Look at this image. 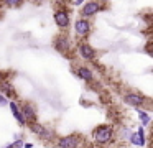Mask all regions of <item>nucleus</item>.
I'll list each match as a JSON object with an SVG mask.
<instances>
[{
  "label": "nucleus",
  "instance_id": "obj_2",
  "mask_svg": "<svg viewBox=\"0 0 153 148\" xmlns=\"http://www.w3.org/2000/svg\"><path fill=\"white\" fill-rule=\"evenodd\" d=\"M91 30H92V26H91V22L89 18H77L76 22H74V33H76L79 38H86V36H89Z\"/></svg>",
  "mask_w": 153,
  "mask_h": 148
},
{
  "label": "nucleus",
  "instance_id": "obj_12",
  "mask_svg": "<svg viewBox=\"0 0 153 148\" xmlns=\"http://www.w3.org/2000/svg\"><path fill=\"white\" fill-rule=\"evenodd\" d=\"M77 76H79L81 79H82V81H92L94 79V76H92V71H91V69H87L86 66H81L79 69H77Z\"/></svg>",
  "mask_w": 153,
  "mask_h": 148
},
{
  "label": "nucleus",
  "instance_id": "obj_3",
  "mask_svg": "<svg viewBox=\"0 0 153 148\" xmlns=\"http://www.w3.org/2000/svg\"><path fill=\"white\" fill-rule=\"evenodd\" d=\"M100 3L97 2V0H89V2H86L84 3V7H82V10H81V16L82 18H91V16H94V15H97V13L100 12Z\"/></svg>",
  "mask_w": 153,
  "mask_h": 148
},
{
  "label": "nucleus",
  "instance_id": "obj_1",
  "mask_svg": "<svg viewBox=\"0 0 153 148\" xmlns=\"http://www.w3.org/2000/svg\"><path fill=\"white\" fill-rule=\"evenodd\" d=\"M92 138L96 143L99 145H105V143H110L114 138V128L110 125L104 123V125H99V127L94 128L92 132Z\"/></svg>",
  "mask_w": 153,
  "mask_h": 148
},
{
  "label": "nucleus",
  "instance_id": "obj_21",
  "mask_svg": "<svg viewBox=\"0 0 153 148\" xmlns=\"http://www.w3.org/2000/svg\"><path fill=\"white\" fill-rule=\"evenodd\" d=\"M25 148H33V143H23Z\"/></svg>",
  "mask_w": 153,
  "mask_h": 148
},
{
  "label": "nucleus",
  "instance_id": "obj_8",
  "mask_svg": "<svg viewBox=\"0 0 153 148\" xmlns=\"http://www.w3.org/2000/svg\"><path fill=\"white\" fill-rule=\"evenodd\" d=\"M123 100H125L127 105H130V107H140V105H143V102H145V97L140 94H135V92H128V94H125V97H123Z\"/></svg>",
  "mask_w": 153,
  "mask_h": 148
},
{
  "label": "nucleus",
  "instance_id": "obj_9",
  "mask_svg": "<svg viewBox=\"0 0 153 148\" xmlns=\"http://www.w3.org/2000/svg\"><path fill=\"white\" fill-rule=\"evenodd\" d=\"M54 49L58 53H68L69 51V39L66 35H61L54 39Z\"/></svg>",
  "mask_w": 153,
  "mask_h": 148
},
{
  "label": "nucleus",
  "instance_id": "obj_22",
  "mask_svg": "<svg viewBox=\"0 0 153 148\" xmlns=\"http://www.w3.org/2000/svg\"><path fill=\"white\" fill-rule=\"evenodd\" d=\"M4 81V74H2V72H0V82Z\"/></svg>",
  "mask_w": 153,
  "mask_h": 148
},
{
  "label": "nucleus",
  "instance_id": "obj_10",
  "mask_svg": "<svg viewBox=\"0 0 153 148\" xmlns=\"http://www.w3.org/2000/svg\"><path fill=\"white\" fill-rule=\"evenodd\" d=\"M8 105H10V110H12V114H13V117L17 118L18 123L27 125V122H25L23 115H22V112H20V109H18V104H15V102H8Z\"/></svg>",
  "mask_w": 153,
  "mask_h": 148
},
{
  "label": "nucleus",
  "instance_id": "obj_16",
  "mask_svg": "<svg viewBox=\"0 0 153 148\" xmlns=\"http://www.w3.org/2000/svg\"><path fill=\"white\" fill-rule=\"evenodd\" d=\"M128 140L132 141L133 145H137V147H142V143H140V138H138V135H137V132H135V133H130Z\"/></svg>",
  "mask_w": 153,
  "mask_h": 148
},
{
  "label": "nucleus",
  "instance_id": "obj_7",
  "mask_svg": "<svg viewBox=\"0 0 153 148\" xmlns=\"http://www.w3.org/2000/svg\"><path fill=\"white\" fill-rule=\"evenodd\" d=\"M77 53H79V56L82 59H87V61H92L94 58H96V51H94V48L91 45H87V43H79L77 45Z\"/></svg>",
  "mask_w": 153,
  "mask_h": 148
},
{
  "label": "nucleus",
  "instance_id": "obj_13",
  "mask_svg": "<svg viewBox=\"0 0 153 148\" xmlns=\"http://www.w3.org/2000/svg\"><path fill=\"white\" fill-rule=\"evenodd\" d=\"M2 3H4L7 8H18V7L23 3V0H2Z\"/></svg>",
  "mask_w": 153,
  "mask_h": 148
},
{
  "label": "nucleus",
  "instance_id": "obj_11",
  "mask_svg": "<svg viewBox=\"0 0 153 148\" xmlns=\"http://www.w3.org/2000/svg\"><path fill=\"white\" fill-rule=\"evenodd\" d=\"M0 91L4 92L5 97H7V99H10V97H13V95H15L13 86H12L8 81H2V82H0Z\"/></svg>",
  "mask_w": 153,
  "mask_h": 148
},
{
  "label": "nucleus",
  "instance_id": "obj_5",
  "mask_svg": "<svg viewBox=\"0 0 153 148\" xmlns=\"http://www.w3.org/2000/svg\"><path fill=\"white\" fill-rule=\"evenodd\" d=\"M54 18V23H56V26H59L61 30H66L68 26L71 25V18H69V13L66 12V10H56L53 15Z\"/></svg>",
  "mask_w": 153,
  "mask_h": 148
},
{
  "label": "nucleus",
  "instance_id": "obj_19",
  "mask_svg": "<svg viewBox=\"0 0 153 148\" xmlns=\"http://www.w3.org/2000/svg\"><path fill=\"white\" fill-rule=\"evenodd\" d=\"M8 104V99L5 97L4 94H0V107H4V105H7Z\"/></svg>",
  "mask_w": 153,
  "mask_h": 148
},
{
  "label": "nucleus",
  "instance_id": "obj_15",
  "mask_svg": "<svg viewBox=\"0 0 153 148\" xmlns=\"http://www.w3.org/2000/svg\"><path fill=\"white\" fill-rule=\"evenodd\" d=\"M138 117H140V120H142V125H143V127H146V125L150 123V115L145 114L143 110H140V109H138Z\"/></svg>",
  "mask_w": 153,
  "mask_h": 148
},
{
  "label": "nucleus",
  "instance_id": "obj_6",
  "mask_svg": "<svg viewBox=\"0 0 153 148\" xmlns=\"http://www.w3.org/2000/svg\"><path fill=\"white\" fill-rule=\"evenodd\" d=\"M18 109H20V112H22V115H23V118H25V122H27V123L36 122V112H35V107L31 104L23 102L22 105H18Z\"/></svg>",
  "mask_w": 153,
  "mask_h": 148
},
{
  "label": "nucleus",
  "instance_id": "obj_17",
  "mask_svg": "<svg viewBox=\"0 0 153 148\" xmlns=\"http://www.w3.org/2000/svg\"><path fill=\"white\" fill-rule=\"evenodd\" d=\"M137 135H138L140 143H142V147H143V145H145V130H143V127H140L138 130H137Z\"/></svg>",
  "mask_w": 153,
  "mask_h": 148
},
{
  "label": "nucleus",
  "instance_id": "obj_18",
  "mask_svg": "<svg viewBox=\"0 0 153 148\" xmlns=\"http://www.w3.org/2000/svg\"><path fill=\"white\" fill-rule=\"evenodd\" d=\"M5 148H23V140H15L13 143H10Z\"/></svg>",
  "mask_w": 153,
  "mask_h": 148
},
{
  "label": "nucleus",
  "instance_id": "obj_4",
  "mask_svg": "<svg viewBox=\"0 0 153 148\" xmlns=\"http://www.w3.org/2000/svg\"><path fill=\"white\" fill-rule=\"evenodd\" d=\"M79 145H81V137L76 133L66 135V137L58 140V147L59 148H76V147H79Z\"/></svg>",
  "mask_w": 153,
  "mask_h": 148
},
{
  "label": "nucleus",
  "instance_id": "obj_14",
  "mask_svg": "<svg viewBox=\"0 0 153 148\" xmlns=\"http://www.w3.org/2000/svg\"><path fill=\"white\" fill-rule=\"evenodd\" d=\"M30 125V128H31V132H33V133H36V135H40L41 132L45 130V127L43 125H40V123H36V122H31V123H28Z\"/></svg>",
  "mask_w": 153,
  "mask_h": 148
},
{
  "label": "nucleus",
  "instance_id": "obj_20",
  "mask_svg": "<svg viewBox=\"0 0 153 148\" xmlns=\"http://www.w3.org/2000/svg\"><path fill=\"white\" fill-rule=\"evenodd\" d=\"M82 2H84V0H73V3H74V5H81Z\"/></svg>",
  "mask_w": 153,
  "mask_h": 148
}]
</instances>
